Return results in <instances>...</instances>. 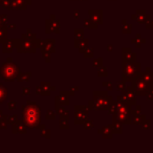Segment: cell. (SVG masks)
<instances>
[{
	"label": "cell",
	"mask_w": 153,
	"mask_h": 153,
	"mask_svg": "<svg viewBox=\"0 0 153 153\" xmlns=\"http://www.w3.org/2000/svg\"><path fill=\"white\" fill-rule=\"evenodd\" d=\"M7 98V90L4 89V87H2V85H0V101H3Z\"/></svg>",
	"instance_id": "obj_3"
},
{
	"label": "cell",
	"mask_w": 153,
	"mask_h": 153,
	"mask_svg": "<svg viewBox=\"0 0 153 153\" xmlns=\"http://www.w3.org/2000/svg\"><path fill=\"white\" fill-rule=\"evenodd\" d=\"M23 117L25 123L30 127L36 126L39 122V108L37 107V105L28 104L23 112Z\"/></svg>",
	"instance_id": "obj_1"
},
{
	"label": "cell",
	"mask_w": 153,
	"mask_h": 153,
	"mask_svg": "<svg viewBox=\"0 0 153 153\" xmlns=\"http://www.w3.org/2000/svg\"><path fill=\"white\" fill-rule=\"evenodd\" d=\"M18 70V68L16 67L14 64L12 63H7L4 64V66H3L2 68V74L3 76H4L5 80H10L12 79L14 76H15V72Z\"/></svg>",
	"instance_id": "obj_2"
}]
</instances>
